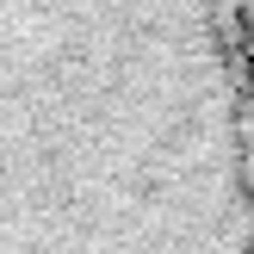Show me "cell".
I'll return each mask as SVG.
<instances>
[{
    "mask_svg": "<svg viewBox=\"0 0 254 254\" xmlns=\"http://www.w3.org/2000/svg\"><path fill=\"white\" fill-rule=\"evenodd\" d=\"M0 254H254L236 0H0Z\"/></svg>",
    "mask_w": 254,
    "mask_h": 254,
    "instance_id": "cell-1",
    "label": "cell"
},
{
    "mask_svg": "<svg viewBox=\"0 0 254 254\" xmlns=\"http://www.w3.org/2000/svg\"><path fill=\"white\" fill-rule=\"evenodd\" d=\"M242 12V50H248V74H254V0H236Z\"/></svg>",
    "mask_w": 254,
    "mask_h": 254,
    "instance_id": "cell-2",
    "label": "cell"
}]
</instances>
